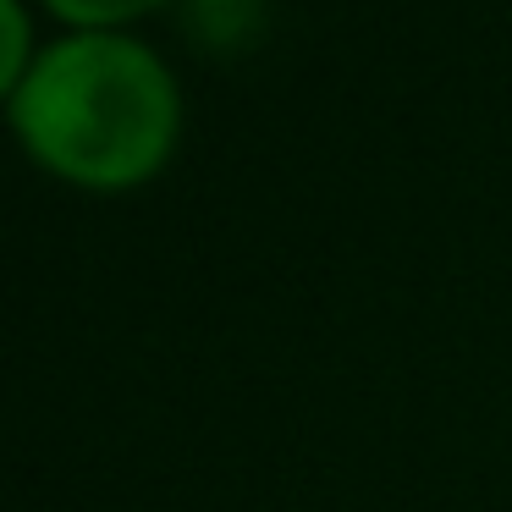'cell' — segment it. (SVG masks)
<instances>
[{
	"label": "cell",
	"mask_w": 512,
	"mask_h": 512,
	"mask_svg": "<svg viewBox=\"0 0 512 512\" xmlns=\"http://www.w3.org/2000/svg\"><path fill=\"white\" fill-rule=\"evenodd\" d=\"M6 116L50 177L122 193L171 160L182 100L149 45L127 34H67L34 56Z\"/></svg>",
	"instance_id": "1"
},
{
	"label": "cell",
	"mask_w": 512,
	"mask_h": 512,
	"mask_svg": "<svg viewBox=\"0 0 512 512\" xmlns=\"http://www.w3.org/2000/svg\"><path fill=\"white\" fill-rule=\"evenodd\" d=\"M171 6H182L188 34L210 50H237L259 28V0H171Z\"/></svg>",
	"instance_id": "2"
},
{
	"label": "cell",
	"mask_w": 512,
	"mask_h": 512,
	"mask_svg": "<svg viewBox=\"0 0 512 512\" xmlns=\"http://www.w3.org/2000/svg\"><path fill=\"white\" fill-rule=\"evenodd\" d=\"M34 67V28H28L23 0H0V105H12Z\"/></svg>",
	"instance_id": "3"
},
{
	"label": "cell",
	"mask_w": 512,
	"mask_h": 512,
	"mask_svg": "<svg viewBox=\"0 0 512 512\" xmlns=\"http://www.w3.org/2000/svg\"><path fill=\"white\" fill-rule=\"evenodd\" d=\"M45 6L78 34H116V28L138 23L144 12L171 6V0H45Z\"/></svg>",
	"instance_id": "4"
}]
</instances>
